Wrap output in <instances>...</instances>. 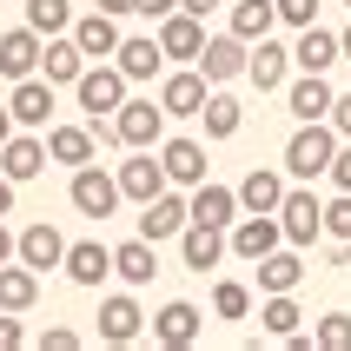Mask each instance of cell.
<instances>
[{"mask_svg":"<svg viewBox=\"0 0 351 351\" xmlns=\"http://www.w3.org/2000/svg\"><path fill=\"white\" fill-rule=\"evenodd\" d=\"M332 153H338V126L332 119H298V133L285 139V179H325L332 173Z\"/></svg>","mask_w":351,"mask_h":351,"instance_id":"cell-1","label":"cell"},{"mask_svg":"<svg viewBox=\"0 0 351 351\" xmlns=\"http://www.w3.org/2000/svg\"><path fill=\"white\" fill-rule=\"evenodd\" d=\"M126 86H133V80L119 73L113 60H86V73L73 80V99H80L86 119H113L119 106H126Z\"/></svg>","mask_w":351,"mask_h":351,"instance_id":"cell-2","label":"cell"},{"mask_svg":"<svg viewBox=\"0 0 351 351\" xmlns=\"http://www.w3.org/2000/svg\"><path fill=\"white\" fill-rule=\"evenodd\" d=\"M278 226H285V245H312L318 232H325V199L298 179V186H285V199H278Z\"/></svg>","mask_w":351,"mask_h":351,"instance_id":"cell-3","label":"cell"},{"mask_svg":"<svg viewBox=\"0 0 351 351\" xmlns=\"http://www.w3.org/2000/svg\"><path fill=\"white\" fill-rule=\"evenodd\" d=\"M66 199H73V213H86V219H113L119 213V179L99 173L93 159H86V166H73V179H66Z\"/></svg>","mask_w":351,"mask_h":351,"instance_id":"cell-4","label":"cell"},{"mask_svg":"<svg viewBox=\"0 0 351 351\" xmlns=\"http://www.w3.org/2000/svg\"><path fill=\"white\" fill-rule=\"evenodd\" d=\"M226 245H232V258L258 265L272 245H285V226H278V213H239L232 226H226Z\"/></svg>","mask_w":351,"mask_h":351,"instance_id":"cell-5","label":"cell"},{"mask_svg":"<svg viewBox=\"0 0 351 351\" xmlns=\"http://www.w3.org/2000/svg\"><path fill=\"white\" fill-rule=\"evenodd\" d=\"M166 119L173 113H166L159 99H126L113 113V133H119V146L133 153V146H159V139H166Z\"/></svg>","mask_w":351,"mask_h":351,"instance_id":"cell-6","label":"cell"},{"mask_svg":"<svg viewBox=\"0 0 351 351\" xmlns=\"http://www.w3.org/2000/svg\"><path fill=\"white\" fill-rule=\"evenodd\" d=\"M119 199H133V206H146L153 193H166L173 179H166V166H159V146H133V159H119Z\"/></svg>","mask_w":351,"mask_h":351,"instance_id":"cell-7","label":"cell"},{"mask_svg":"<svg viewBox=\"0 0 351 351\" xmlns=\"http://www.w3.org/2000/svg\"><path fill=\"white\" fill-rule=\"evenodd\" d=\"M159 53L179 60V66H199V53H206V20L186 14V7H173V14L159 20Z\"/></svg>","mask_w":351,"mask_h":351,"instance_id":"cell-8","label":"cell"},{"mask_svg":"<svg viewBox=\"0 0 351 351\" xmlns=\"http://www.w3.org/2000/svg\"><path fill=\"white\" fill-rule=\"evenodd\" d=\"M245 53H252V40H239L232 27L226 34H206V53H199V73L226 86V80H245Z\"/></svg>","mask_w":351,"mask_h":351,"instance_id":"cell-9","label":"cell"},{"mask_svg":"<svg viewBox=\"0 0 351 351\" xmlns=\"http://www.w3.org/2000/svg\"><path fill=\"white\" fill-rule=\"evenodd\" d=\"M206 93H213V80L199 73V66H179V73H159V106H166L173 119H199Z\"/></svg>","mask_w":351,"mask_h":351,"instance_id":"cell-10","label":"cell"},{"mask_svg":"<svg viewBox=\"0 0 351 351\" xmlns=\"http://www.w3.org/2000/svg\"><path fill=\"white\" fill-rule=\"evenodd\" d=\"M193 226V199H179V193H153L146 206H139V239H179Z\"/></svg>","mask_w":351,"mask_h":351,"instance_id":"cell-11","label":"cell"},{"mask_svg":"<svg viewBox=\"0 0 351 351\" xmlns=\"http://www.w3.org/2000/svg\"><path fill=\"white\" fill-rule=\"evenodd\" d=\"M14 258H20V265H34V272H53V265H66V239H60V226H47V219L20 226Z\"/></svg>","mask_w":351,"mask_h":351,"instance_id":"cell-12","label":"cell"},{"mask_svg":"<svg viewBox=\"0 0 351 351\" xmlns=\"http://www.w3.org/2000/svg\"><path fill=\"white\" fill-rule=\"evenodd\" d=\"M199 332H206V312H199V305H186V298H166V305H159V318H153V338H159L166 351L199 345Z\"/></svg>","mask_w":351,"mask_h":351,"instance_id":"cell-13","label":"cell"},{"mask_svg":"<svg viewBox=\"0 0 351 351\" xmlns=\"http://www.w3.org/2000/svg\"><path fill=\"white\" fill-rule=\"evenodd\" d=\"M245 80H252L258 93H278V86L292 80V47H278L272 34L252 40V53H245Z\"/></svg>","mask_w":351,"mask_h":351,"instance_id":"cell-14","label":"cell"},{"mask_svg":"<svg viewBox=\"0 0 351 351\" xmlns=\"http://www.w3.org/2000/svg\"><path fill=\"white\" fill-rule=\"evenodd\" d=\"M7 106H14V119L20 126H53V80L47 73H27V80H14V99H7Z\"/></svg>","mask_w":351,"mask_h":351,"instance_id":"cell-15","label":"cell"},{"mask_svg":"<svg viewBox=\"0 0 351 351\" xmlns=\"http://www.w3.org/2000/svg\"><path fill=\"white\" fill-rule=\"evenodd\" d=\"M0 173L14 179V186H27V179H40L47 173V139L27 126V133H14L7 146H0Z\"/></svg>","mask_w":351,"mask_h":351,"instance_id":"cell-16","label":"cell"},{"mask_svg":"<svg viewBox=\"0 0 351 351\" xmlns=\"http://www.w3.org/2000/svg\"><path fill=\"white\" fill-rule=\"evenodd\" d=\"M40 47H47V34H34V27H7V34H0V80L40 73Z\"/></svg>","mask_w":351,"mask_h":351,"instance_id":"cell-17","label":"cell"},{"mask_svg":"<svg viewBox=\"0 0 351 351\" xmlns=\"http://www.w3.org/2000/svg\"><path fill=\"white\" fill-rule=\"evenodd\" d=\"M113 66L133 86H146V80H159L166 73V53H159V34H133V40H119V53H113Z\"/></svg>","mask_w":351,"mask_h":351,"instance_id":"cell-18","label":"cell"},{"mask_svg":"<svg viewBox=\"0 0 351 351\" xmlns=\"http://www.w3.org/2000/svg\"><path fill=\"white\" fill-rule=\"evenodd\" d=\"M73 40H80L86 60H113L126 34H119V14H99V7H93V14H73Z\"/></svg>","mask_w":351,"mask_h":351,"instance_id":"cell-19","label":"cell"},{"mask_svg":"<svg viewBox=\"0 0 351 351\" xmlns=\"http://www.w3.org/2000/svg\"><path fill=\"white\" fill-rule=\"evenodd\" d=\"M332 60H345L332 27H318V20L298 27V40H292V66H298V73H332Z\"/></svg>","mask_w":351,"mask_h":351,"instance_id":"cell-20","label":"cell"},{"mask_svg":"<svg viewBox=\"0 0 351 351\" xmlns=\"http://www.w3.org/2000/svg\"><path fill=\"white\" fill-rule=\"evenodd\" d=\"M332 80L325 73H298L285 80V106H292V119H332Z\"/></svg>","mask_w":351,"mask_h":351,"instance_id":"cell-21","label":"cell"},{"mask_svg":"<svg viewBox=\"0 0 351 351\" xmlns=\"http://www.w3.org/2000/svg\"><path fill=\"white\" fill-rule=\"evenodd\" d=\"M47 159L73 173V166L99 159V133H93V126H47Z\"/></svg>","mask_w":351,"mask_h":351,"instance_id":"cell-22","label":"cell"},{"mask_svg":"<svg viewBox=\"0 0 351 351\" xmlns=\"http://www.w3.org/2000/svg\"><path fill=\"white\" fill-rule=\"evenodd\" d=\"M139 332H146V312H139L126 292L99 298V338H106V345H133Z\"/></svg>","mask_w":351,"mask_h":351,"instance_id":"cell-23","label":"cell"},{"mask_svg":"<svg viewBox=\"0 0 351 351\" xmlns=\"http://www.w3.org/2000/svg\"><path fill=\"white\" fill-rule=\"evenodd\" d=\"M40 73L53 80V86H73L80 73H86V53H80L73 34H47V47H40Z\"/></svg>","mask_w":351,"mask_h":351,"instance_id":"cell-24","label":"cell"},{"mask_svg":"<svg viewBox=\"0 0 351 351\" xmlns=\"http://www.w3.org/2000/svg\"><path fill=\"white\" fill-rule=\"evenodd\" d=\"M159 166L173 186H199L206 179V146L199 139H159Z\"/></svg>","mask_w":351,"mask_h":351,"instance_id":"cell-25","label":"cell"},{"mask_svg":"<svg viewBox=\"0 0 351 351\" xmlns=\"http://www.w3.org/2000/svg\"><path fill=\"white\" fill-rule=\"evenodd\" d=\"M106 272H113V245H99V239H73V245H66V278H73V285L93 292Z\"/></svg>","mask_w":351,"mask_h":351,"instance_id":"cell-26","label":"cell"},{"mask_svg":"<svg viewBox=\"0 0 351 351\" xmlns=\"http://www.w3.org/2000/svg\"><path fill=\"white\" fill-rule=\"evenodd\" d=\"M232 252V245H226V232H219V226H186V232H179V258H186V265H193V272H213L219 258Z\"/></svg>","mask_w":351,"mask_h":351,"instance_id":"cell-27","label":"cell"},{"mask_svg":"<svg viewBox=\"0 0 351 351\" xmlns=\"http://www.w3.org/2000/svg\"><path fill=\"white\" fill-rule=\"evenodd\" d=\"M193 219L226 232V226L239 219V186H213V179H199V186H193Z\"/></svg>","mask_w":351,"mask_h":351,"instance_id":"cell-28","label":"cell"},{"mask_svg":"<svg viewBox=\"0 0 351 351\" xmlns=\"http://www.w3.org/2000/svg\"><path fill=\"white\" fill-rule=\"evenodd\" d=\"M278 199H285V173L272 166H252L239 179V213H278Z\"/></svg>","mask_w":351,"mask_h":351,"instance_id":"cell-29","label":"cell"},{"mask_svg":"<svg viewBox=\"0 0 351 351\" xmlns=\"http://www.w3.org/2000/svg\"><path fill=\"white\" fill-rule=\"evenodd\" d=\"M298 278H305L298 245H272V252L258 258V292H298Z\"/></svg>","mask_w":351,"mask_h":351,"instance_id":"cell-30","label":"cell"},{"mask_svg":"<svg viewBox=\"0 0 351 351\" xmlns=\"http://www.w3.org/2000/svg\"><path fill=\"white\" fill-rule=\"evenodd\" d=\"M34 298H40V272L20 265V258H7L0 265V312H34Z\"/></svg>","mask_w":351,"mask_h":351,"instance_id":"cell-31","label":"cell"},{"mask_svg":"<svg viewBox=\"0 0 351 351\" xmlns=\"http://www.w3.org/2000/svg\"><path fill=\"white\" fill-rule=\"evenodd\" d=\"M159 245L153 239H126V245H113V272L126 278V285H153V272H159Z\"/></svg>","mask_w":351,"mask_h":351,"instance_id":"cell-32","label":"cell"},{"mask_svg":"<svg viewBox=\"0 0 351 351\" xmlns=\"http://www.w3.org/2000/svg\"><path fill=\"white\" fill-rule=\"evenodd\" d=\"M199 119H206V139H232L239 126H245V106H239L232 93H206V106H199Z\"/></svg>","mask_w":351,"mask_h":351,"instance_id":"cell-33","label":"cell"},{"mask_svg":"<svg viewBox=\"0 0 351 351\" xmlns=\"http://www.w3.org/2000/svg\"><path fill=\"white\" fill-rule=\"evenodd\" d=\"M278 27V0H232V34L239 40H265Z\"/></svg>","mask_w":351,"mask_h":351,"instance_id":"cell-34","label":"cell"},{"mask_svg":"<svg viewBox=\"0 0 351 351\" xmlns=\"http://www.w3.org/2000/svg\"><path fill=\"white\" fill-rule=\"evenodd\" d=\"M258 325L272 338H292L298 325H305V312H298V298L292 292H265V305H258Z\"/></svg>","mask_w":351,"mask_h":351,"instance_id":"cell-35","label":"cell"},{"mask_svg":"<svg viewBox=\"0 0 351 351\" xmlns=\"http://www.w3.org/2000/svg\"><path fill=\"white\" fill-rule=\"evenodd\" d=\"M27 27L34 34H73V0H27Z\"/></svg>","mask_w":351,"mask_h":351,"instance_id":"cell-36","label":"cell"},{"mask_svg":"<svg viewBox=\"0 0 351 351\" xmlns=\"http://www.w3.org/2000/svg\"><path fill=\"white\" fill-rule=\"evenodd\" d=\"M213 312H219V318H252V285L219 278V285H213Z\"/></svg>","mask_w":351,"mask_h":351,"instance_id":"cell-37","label":"cell"},{"mask_svg":"<svg viewBox=\"0 0 351 351\" xmlns=\"http://www.w3.org/2000/svg\"><path fill=\"white\" fill-rule=\"evenodd\" d=\"M312 338H318V351H351V318L345 312H325Z\"/></svg>","mask_w":351,"mask_h":351,"instance_id":"cell-38","label":"cell"},{"mask_svg":"<svg viewBox=\"0 0 351 351\" xmlns=\"http://www.w3.org/2000/svg\"><path fill=\"white\" fill-rule=\"evenodd\" d=\"M325 232H332V239H351V193H338L332 206H325Z\"/></svg>","mask_w":351,"mask_h":351,"instance_id":"cell-39","label":"cell"},{"mask_svg":"<svg viewBox=\"0 0 351 351\" xmlns=\"http://www.w3.org/2000/svg\"><path fill=\"white\" fill-rule=\"evenodd\" d=\"M278 20H285V27H312V20H318V0H278Z\"/></svg>","mask_w":351,"mask_h":351,"instance_id":"cell-40","label":"cell"},{"mask_svg":"<svg viewBox=\"0 0 351 351\" xmlns=\"http://www.w3.org/2000/svg\"><path fill=\"white\" fill-rule=\"evenodd\" d=\"M40 351H80V332L73 325H47L40 332Z\"/></svg>","mask_w":351,"mask_h":351,"instance_id":"cell-41","label":"cell"},{"mask_svg":"<svg viewBox=\"0 0 351 351\" xmlns=\"http://www.w3.org/2000/svg\"><path fill=\"white\" fill-rule=\"evenodd\" d=\"M338 186V193H351V139H338V153H332V173H325Z\"/></svg>","mask_w":351,"mask_h":351,"instance_id":"cell-42","label":"cell"},{"mask_svg":"<svg viewBox=\"0 0 351 351\" xmlns=\"http://www.w3.org/2000/svg\"><path fill=\"white\" fill-rule=\"evenodd\" d=\"M20 338H27V332H20V312H0V351H14Z\"/></svg>","mask_w":351,"mask_h":351,"instance_id":"cell-43","label":"cell"},{"mask_svg":"<svg viewBox=\"0 0 351 351\" xmlns=\"http://www.w3.org/2000/svg\"><path fill=\"white\" fill-rule=\"evenodd\" d=\"M332 126H338V139H351V93L332 99Z\"/></svg>","mask_w":351,"mask_h":351,"instance_id":"cell-44","label":"cell"},{"mask_svg":"<svg viewBox=\"0 0 351 351\" xmlns=\"http://www.w3.org/2000/svg\"><path fill=\"white\" fill-rule=\"evenodd\" d=\"M173 7H179V0H139V14H146V20H166Z\"/></svg>","mask_w":351,"mask_h":351,"instance_id":"cell-45","label":"cell"},{"mask_svg":"<svg viewBox=\"0 0 351 351\" xmlns=\"http://www.w3.org/2000/svg\"><path fill=\"white\" fill-rule=\"evenodd\" d=\"M99 14H139V0H93Z\"/></svg>","mask_w":351,"mask_h":351,"instance_id":"cell-46","label":"cell"},{"mask_svg":"<svg viewBox=\"0 0 351 351\" xmlns=\"http://www.w3.org/2000/svg\"><path fill=\"white\" fill-rule=\"evenodd\" d=\"M14 126H20V119H14V106H0V146L14 139Z\"/></svg>","mask_w":351,"mask_h":351,"instance_id":"cell-47","label":"cell"},{"mask_svg":"<svg viewBox=\"0 0 351 351\" xmlns=\"http://www.w3.org/2000/svg\"><path fill=\"white\" fill-rule=\"evenodd\" d=\"M0 213H14V179L0 173Z\"/></svg>","mask_w":351,"mask_h":351,"instance_id":"cell-48","label":"cell"},{"mask_svg":"<svg viewBox=\"0 0 351 351\" xmlns=\"http://www.w3.org/2000/svg\"><path fill=\"white\" fill-rule=\"evenodd\" d=\"M179 7H186V14H199V20H206V14H213V7H219V0H179Z\"/></svg>","mask_w":351,"mask_h":351,"instance_id":"cell-49","label":"cell"},{"mask_svg":"<svg viewBox=\"0 0 351 351\" xmlns=\"http://www.w3.org/2000/svg\"><path fill=\"white\" fill-rule=\"evenodd\" d=\"M14 239H20V232H7V226H0V265L14 258Z\"/></svg>","mask_w":351,"mask_h":351,"instance_id":"cell-50","label":"cell"},{"mask_svg":"<svg viewBox=\"0 0 351 351\" xmlns=\"http://www.w3.org/2000/svg\"><path fill=\"white\" fill-rule=\"evenodd\" d=\"M338 53H345V60H351V27H345V34H338Z\"/></svg>","mask_w":351,"mask_h":351,"instance_id":"cell-51","label":"cell"},{"mask_svg":"<svg viewBox=\"0 0 351 351\" xmlns=\"http://www.w3.org/2000/svg\"><path fill=\"white\" fill-rule=\"evenodd\" d=\"M345 7H351V0H345Z\"/></svg>","mask_w":351,"mask_h":351,"instance_id":"cell-52","label":"cell"}]
</instances>
